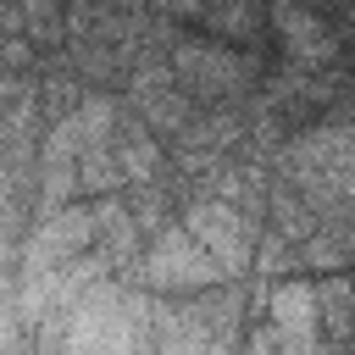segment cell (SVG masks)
<instances>
[{"label": "cell", "mask_w": 355, "mask_h": 355, "mask_svg": "<svg viewBox=\"0 0 355 355\" xmlns=\"http://www.w3.org/2000/svg\"><path fill=\"white\" fill-rule=\"evenodd\" d=\"M61 355H150V294L133 283H94L72 300L61 338Z\"/></svg>", "instance_id": "6da1fadb"}, {"label": "cell", "mask_w": 355, "mask_h": 355, "mask_svg": "<svg viewBox=\"0 0 355 355\" xmlns=\"http://www.w3.org/2000/svg\"><path fill=\"white\" fill-rule=\"evenodd\" d=\"M116 211H122V200L105 194V200H67V205L33 216L22 233V250H17V272H55V266L78 261L83 250H94L100 227Z\"/></svg>", "instance_id": "7a4b0ae2"}, {"label": "cell", "mask_w": 355, "mask_h": 355, "mask_svg": "<svg viewBox=\"0 0 355 355\" xmlns=\"http://www.w3.org/2000/svg\"><path fill=\"white\" fill-rule=\"evenodd\" d=\"M283 178L300 189V200L316 211H344V200H349V133L338 128V122H327V128H311V133H300L288 150H283Z\"/></svg>", "instance_id": "3957f363"}, {"label": "cell", "mask_w": 355, "mask_h": 355, "mask_svg": "<svg viewBox=\"0 0 355 355\" xmlns=\"http://www.w3.org/2000/svg\"><path fill=\"white\" fill-rule=\"evenodd\" d=\"M128 272H133V288H144V294H200V288L227 283L222 266H216V261L189 239V227H178V222H166Z\"/></svg>", "instance_id": "277c9868"}, {"label": "cell", "mask_w": 355, "mask_h": 355, "mask_svg": "<svg viewBox=\"0 0 355 355\" xmlns=\"http://www.w3.org/2000/svg\"><path fill=\"white\" fill-rule=\"evenodd\" d=\"M183 227H189V239H194V244L222 266V277L244 272V266H250V255H255V222H250L239 205L216 200V194L194 200V205L183 211Z\"/></svg>", "instance_id": "5b68a950"}, {"label": "cell", "mask_w": 355, "mask_h": 355, "mask_svg": "<svg viewBox=\"0 0 355 355\" xmlns=\"http://www.w3.org/2000/svg\"><path fill=\"white\" fill-rule=\"evenodd\" d=\"M150 355H239V344L205 333L183 305L150 300Z\"/></svg>", "instance_id": "8992f818"}, {"label": "cell", "mask_w": 355, "mask_h": 355, "mask_svg": "<svg viewBox=\"0 0 355 355\" xmlns=\"http://www.w3.org/2000/svg\"><path fill=\"white\" fill-rule=\"evenodd\" d=\"M172 72H183L200 94H216V89L244 83V78H250V61H239V55H227V50H216V44H183L178 61H172Z\"/></svg>", "instance_id": "52a82bcc"}, {"label": "cell", "mask_w": 355, "mask_h": 355, "mask_svg": "<svg viewBox=\"0 0 355 355\" xmlns=\"http://www.w3.org/2000/svg\"><path fill=\"white\" fill-rule=\"evenodd\" d=\"M111 155H116V166H122V183H133V189L161 183V144H155V133H150L144 122H122V116H116V128H111Z\"/></svg>", "instance_id": "ba28073f"}, {"label": "cell", "mask_w": 355, "mask_h": 355, "mask_svg": "<svg viewBox=\"0 0 355 355\" xmlns=\"http://www.w3.org/2000/svg\"><path fill=\"white\" fill-rule=\"evenodd\" d=\"M261 305H266V322L283 327V333H322L316 327V283L311 277H277L261 294Z\"/></svg>", "instance_id": "9c48e42d"}, {"label": "cell", "mask_w": 355, "mask_h": 355, "mask_svg": "<svg viewBox=\"0 0 355 355\" xmlns=\"http://www.w3.org/2000/svg\"><path fill=\"white\" fill-rule=\"evenodd\" d=\"M183 311H189L205 333H216V338H227V344H239V333H244V294H239V288H227V283L189 294V300H183Z\"/></svg>", "instance_id": "30bf717a"}, {"label": "cell", "mask_w": 355, "mask_h": 355, "mask_svg": "<svg viewBox=\"0 0 355 355\" xmlns=\"http://www.w3.org/2000/svg\"><path fill=\"white\" fill-rule=\"evenodd\" d=\"M277 28H283V39H288V50L300 61H316V67L333 61V33H327V22L316 11H305L294 0H277Z\"/></svg>", "instance_id": "8fae6325"}, {"label": "cell", "mask_w": 355, "mask_h": 355, "mask_svg": "<svg viewBox=\"0 0 355 355\" xmlns=\"http://www.w3.org/2000/svg\"><path fill=\"white\" fill-rule=\"evenodd\" d=\"M239 355H338V349L322 333H283V327L261 322V327H250V338L239 344Z\"/></svg>", "instance_id": "7c38bea8"}, {"label": "cell", "mask_w": 355, "mask_h": 355, "mask_svg": "<svg viewBox=\"0 0 355 355\" xmlns=\"http://www.w3.org/2000/svg\"><path fill=\"white\" fill-rule=\"evenodd\" d=\"M17 28H22L28 39H61V33H67L61 0H17Z\"/></svg>", "instance_id": "4fadbf2b"}, {"label": "cell", "mask_w": 355, "mask_h": 355, "mask_svg": "<svg viewBox=\"0 0 355 355\" xmlns=\"http://www.w3.org/2000/svg\"><path fill=\"white\" fill-rule=\"evenodd\" d=\"M0 355H28V327H22V316H17L11 283H0Z\"/></svg>", "instance_id": "5bb4252c"}, {"label": "cell", "mask_w": 355, "mask_h": 355, "mask_svg": "<svg viewBox=\"0 0 355 355\" xmlns=\"http://www.w3.org/2000/svg\"><path fill=\"white\" fill-rule=\"evenodd\" d=\"M22 205L11 200V194H0V266H11V255L22 250Z\"/></svg>", "instance_id": "9a60e30c"}, {"label": "cell", "mask_w": 355, "mask_h": 355, "mask_svg": "<svg viewBox=\"0 0 355 355\" xmlns=\"http://www.w3.org/2000/svg\"><path fill=\"white\" fill-rule=\"evenodd\" d=\"M155 6H161V11H183V17L200 11V0H155Z\"/></svg>", "instance_id": "2e32d148"}]
</instances>
